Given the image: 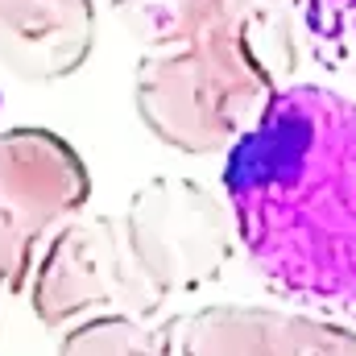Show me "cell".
Returning a JSON list of instances; mask_svg holds the SVG:
<instances>
[{
  "label": "cell",
  "instance_id": "obj_1",
  "mask_svg": "<svg viewBox=\"0 0 356 356\" xmlns=\"http://www.w3.org/2000/svg\"><path fill=\"white\" fill-rule=\"evenodd\" d=\"M224 191L249 261L282 294L356 311V104L282 88L228 149Z\"/></svg>",
  "mask_w": 356,
  "mask_h": 356
},
{
  "label": "cell",
  "instance_id": "obj_2",
  "mask_svg": "<svg viewBox=\"0 0 356 356\" xmlns=\"http://www.w3.org/2000/svg\"><path fill=\"white\" fill-rule=\"evenodd\" d=\"M273 95L277 67L245 4L186 46L149 50L133 79L141 124L178 154L232 149L261 120Z\"/></svg>",
  "mask_w": 356,
  "mask_h": 356
},
{
  "label": "cell",
  "instance_id": "obj_3",
  "mask_svg": "<svg viewBox=\"0 0 356 356\" xmlns=\"http://www.w3.org/2000/svg\"><path fill=\"white\" fill-rule=\"evenodd\" d=\"M29 302L38 323L63 327L88 311L145 319L166 302V294L137 266L124 220L83 216L46 245L29 286Z\"/></svg>",
  "mask_w": 356,
  "mask_h": 356
},
{
  "label": "cell",
  "instance_id": "obj_4",
  "mask_svg": "<svg viewBox=\"0 0 356 356\" xmlns=\"http://www.w3.org/2000/svg\"><path fill=\"white\" fill-rule=\"evenodd\" d=\"M232 207L195 178H149L124 211L129 249L166 298L216 282L232 253Z\"/></svg>",
  "mask_w": 356,
  "mask_h": 356
},
{
  "label": "cell",
  "instance_id": "obj_5",
  "mask_svg": "<svg viewBox=\"0 0 356 356\" xmlns=\"http://www.w3.org/2000/svg\"><path fill=\"white\" fill-rule=\"evenodd\" d=\"M91 195L88 162L50 129L0 133V286L21 290L46 232L71 220Z\"/></svg>",
  "mask_w": 356,
  "mask_h": 356
},
{
  "label": "cell",
  "instance_id": "obj_6",
  "mask_svg": "<svg viewBox=\"0 0 356 356\" xmlns=\"http://www.w3.org/2000/svg\"><path fill=\"white\" fill-rule=\"evenodd\" d=\"M95 42V0H0V67L21 83L75 75Z\"/></svg>",
  "mask_w": 356,
  "mask_h": 356
},
{
  "label": "cell",
  "instance_id": "obj_7",
  "mask_svg": "<svg viewBox=\"0 0 356 356\" xmlns=\"http://www.w3.org/2000/svg\"><path fill=\"white\" fill-rule=\"evenodd\" d=\"M166 356H286V311L199 307L162 327Z\"/></svg>",
  "mask_w": 356,
  "mask_h": 356
},
{
  "label": "cell",
  "instance_id": "obj_8",
  "mask_svg": "<svg viewBox=\"0 0 356 356\" xmlns=\"http://www.w3.org/2000/svg\"><path fill=\"white\" fill-rule=\"evenodd\" d=\"M241 0H112V13L120 25L154 50L166 46H186L228 17H236Z\"/></svg>",
  "mask_w": 356,
  "mask_h": 356
},
{
  "label": "cell",
  "instance_id": "obj_9",
  "mask_svg": "<svg viewBox=\"0 0 356 356\" xmlns=\"http://www.w3.org/2000/svg\"><path fill=\"white\" fill-rule=\"evenodd\" d=\"M58 356H166V348L162 332L137 315H95L67 332Z\"/></svg>",
  "mask_w": 356,
  "mask_h": 356
},
{
  "label": "cell",
  "instance_id": "obj_10",
  "mask_svg": "<svg viewBox=\"0 0 356 356\" xmlns=\"http://www.w3.org/2000/svg\"><path fill=\"white\" fill-rule=\"evenodd\" d=\"M286 356H356V332L319 315H286Z\"/></svg>",
  "mask_w": 356,
  "mask_h": 356
}]
</instances>
